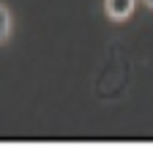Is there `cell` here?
I'll list each match as a JSON object with an SVG mask.
<instances>
[{
    "instance_id": "1",
    "label": "cell",
    "mask_w": 153,
    "mask_h": 148,
    "mask_svg": "<svg viewBox=\"0 0 153 148\" xmlns=\"http://www.w3.org/2000/svg\"><path fill=\"white\" fill-rule=\"evenodd\" d=\"M134 6H137V0H104V11L109 19L120 22V19H128Z\"/></svg>"
},
{
    "instance_id": "3",
    "label": "cell",
    "mask_w": 153,
    "mask_h": 148,
    "mask_svg": "<svg viewBox=\"0 0 153 148\" xmlns=\"http://www.w3.org/2000/svg\"><path fill=\"white\" fill-rule=\"evenodd\" d=\"M145 6H150V8H153V0H145Z\"/></svg>"
},
{
    "instance_id": "2",
    "label": "cell",
    "mask_w": 153,
    "mask_h": 148,
    "mask_svg": "<svg viewBox=\"0 0 153 148\" xmlns=\"http://www.w3.org/2000/svg\"><path fill=\"white\" fill-rule=\"evenodd\" d=\"M11 36V11L0 3V44Z\"/></svg>"
}]
</instances>
